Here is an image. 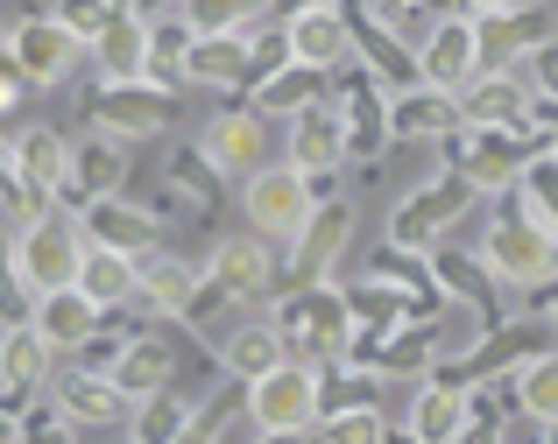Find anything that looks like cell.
Wrapping results in <instances>:
<instances>
[{
    "label": "cell",
    "instance_id": "6",
    "mask_svg": "<svg viewBox=\"0 0 558 444\" xmlns=\"http://www.w3.org/2000/svg\"><path fill=\"white\" fill-rule=\"evenodd\" d=\"M466 198H474V184H466V176H438V184H424V190H410L403 205H396V219H389V240L396 247H432L438 233L452 226V219L466 212Z\"/></svg>",
    "mask_w": 558,
    "mask_h": 444
},
{
    "label": "cell",
    "instance_id": "22",
    "mask_svg": "<svg viewBox=\"0 0 558 444\" xmlns=\"http://www.w3.org/2000/svg\"><path fill=\"white\" fill-rule=\"evenodd\" d=\"M466 423H474V403H466V388H446V381L417 388V403H410V437L417 444H452Z\"/></svg>",
    "mask_w": 558,
    "mask_h": 444
},
{
    "label": "cell",
    "instance_id": "2",
    "mask_svg": "<svg viewBox=\"0 0 558 444\" xmlns=\"http://www.w3.org/2000/svg\"><path fill=\"white\" fill-rule=\"evenodd\" d=\"M318 409H326V395H318V374L298 360H276L269 374L247 381V417H255V431L269 437H298L318 423Z\"/></svg>",
    "mask_w": 558,
    "mask_h": 444
},
{
    "label": "cell",
    "instance_id": "7",
    "mask_svg": "<svg viewBox=\"0 0 558 444\" xmlns=\"http://www.w3.org/2000/svg\"><path fill=\"white\" fill-rule=\"evenodd\" d=\"M481 71V36L466 14H446V22L432 28V36L417 42V78L432 85V92H460L466 78Z\"/></svg>",
    "mask_w": 558,
    "mask_h": 444
},
{
    "label": "cell",
    "instance_id": "39",
    "mask_svg": "<svg viewBox=\"0 0 558 444\" xmlns=\"http://www.w3.org/2000/svg\"><path fill=\"white\" fill-rule=\"evenodd\" d=\"M14 444H78V423L71 417H28V423H14Z\"/></svg>",
    "mask_w": 558,
    "mask_h": 444
},
{
    "label": "cell",
    "instance_id": "27",
    "mask_svg": "<svg viewBox=\"0 0 558 444\" xmlns=\"http://www.w3.org/2000/svg\"><path fill=\"white\" fill-rule=\"evenodd\" d=\"M78 289L93 296L99 310H107V304H128V296H135V255H113V247H85V255H78Z\"/></svg>",
    "mask_w": 558,
    "mask_h": 444
},
{
    "label": "cell",
    "instance_id": "32",
    "mask_svg": "<svg viewBox=\"0 0 558 444\" xmlns=\"http://www.w3.org/2000/svg\"><path fill=\"white\" fill-rule=\"evenodd\" d=\"M219 360H227L241 381H255V374H269V367L283 360V332H276V324H241V332L227 338V353H219Z\"/></svg>",
    "mask_w": 558,
    "mask_h": 444
},
{
    "label": "cell",
    "instance_id": "46",
    "mask_svg": "<svg viewBox=\"0 0 558 444\" xmlns=\"http://www.w3.org/2000/svg\"><path fill=\"white\" fill-rule=\"evenodd\" d=\"M0 437H14V431H8V423H0Z\"/></svg>",
    "mask_w": 558,
    "mask_h": 444
},
{
    "label": "cell",
    "instance_id": "5",
    "mask_svg": "<svg viewBox=\"0 0 558 444\" xmlns=\"http://www.w3.org/2000/svg\"><path fill=\"white\" fill-rule=\"evenodd\" d=\"M283 50H290V64H304V71H340L347 50H354V28H347V14L332 8V0H312V8H298L283 22Z\"/></svg>",
    "mask_w": 558,
    "mask_h": 444
},
{
    "label": "cell",
    "instance_id": "17",
    "mask_svg": "<svg viewBox=\"0 0 558 444\" xmlns=\"http://www.w3.org/2000/svg\"><path fill=\"white\" fill-rule=\"evenodd\" d=\"M78 233H93L85 247H113V255H135V261L156 247V219L142 212V205H121V198H93Z\"/></svg>",
    "mask_w": 558,
    "mask_h": 444
},
{
    "label": "cell",
    "instance_id": "8",
    "mask_svg": "<svg viewBox=\"0 0 558 444\" xmlns=\"http://www.w3.org/2000/svg\"><path fill=\"white\" fill-rule=\"evenodd\" d=\"M78 50H85V42L71 36V28H57L50 14H36V22L8 28V64L22 71L28 85H57L71 64H78Z\"/></svg>",
    "mask_w": 558,
    "mask_h": 444
},
{
    "label": "cell",
    "instance_id": "15",
    "mask_svg": "<svg viewBox=\"0 0 558 444\" xmlns=\"http://www.w3.org/2000/svg\"><path fill=\"white\" fill-rule=\"evenodd\" d=\"M347 233H354V212H347V205H312L304 233L290 240V269H298V283H326V269L340 261Z\"/></svg>",
    "mask_w": 558,
    "mask_h": 444
},
{
    "label": "cell",
    "instance_id": "20",
    "mask_svg": "<svg viewBox=\"0 0 558 444\" xmlns=\"http://www.w3.org/2000/svg\"><path fill=\"white\" fill-rule=\"evenodd\" d=\"M452 99H460V121L466 127H523V113H531V99H523L517 78H481V71Z\"/></svg>",
    "mask_w": 558,
    "mask_h": 444
},
{
    "label": "cell",
    "instance_id": "16",
    "mask_svg": "<svg viewBox=\"0 0 558 444\" xmlns=\"http://www.w3.org/2000/svg\"><path fill=\"white\" fill-rule=\"evenodd\" d=\"M28 324H36V338H43L50 353H71V346H85V338H93L99 304H93L78 283H71V289H43V296H36V318H28Z\"/></svg>",
    "mask_w": 558,
    "mask_h": 444
},
{
    "label": "cell",
    "instance_id": "19",
    "mask_svg": "<svg viewBox=\"0 0 558 444\" xmlns=\"http://www.w3.org/2000/svg\"><path fill=\"white\" fill-rule=\"evenodd\" d=\"M205 283L219 296H262L269 289V240H255V233H247V240H219Z\"/></svg>",
    "mask_w": 558,
    "mask_h": 444
},
{
    "label": "cell",
    "instance_id": "4",
    "mask_svg": "<svg viewBox=\"0 0 558 444\" xmlns=\"http://www.w3.org/2000/svg\"><path fill=\"white\" fill-rule=\"evenodd\" d=\"M78 226H64V219H36V226H22V240H14V275H22L28 296L43 289H71L78 283Z\"/></svg>",
    "mask_w": 558,
    "mask_h": 444
},
{
    "label": "cell",
    "instance_id": "36",
    "mask_svg": "<svg viewBox=\"0 0 558 444\" xmlns=\"http://www.w3.org/2000/svg\"><path fill=\"white\" fill-rule=\"evenodd\" d=\"M326 444H389V431H381V417L368 403H354V409H332Z\"/></svg>",
    "mask_w": 558,
    "mask_h": 444
},
{
    "label": "cell",
    "instance_id": "35",
    "mask_svg": "<svg viewBox=\"0 0 558 444\" xmlns=\"http://www.w3.org/2000/svg\"><path fill=\"white\" fill-rule=\"evenodd\" d=\"M318 78H326V71L290 64L283 78H269V85H262V107H269V113H304V107H318Z\"/></svg>",
    "mask_w": 558,
    "mask_h": 444
},
{
    "label": "cell",
    "instance_id": "33",
    "mask_svg": "<svg viewBox=\"0 0 558 444\" xmlns=\"http://www.w3.org/2000/svg\"><path fill=\"white\" fill-rule=\"evenodd\" d=\"M509 78L523 85V99H531V107H558V36H545L537 50H523Z\"/></svg>",
    "mask_w": 558,
    "mask_h": 444
},
{
    "label": "cell",
    "instance_id": "44",
    "mask_svg": "<svg viewBox=\"0 0 558 444\" xmlns=\"http://www.w3.org/2000/svg\"><path fill=\"white\" fill-rule=\"evenodd\" d=\"M545 310H551V318H558V296H545Z\"/></svg>",
    "mask_w": 558,
    "mask_h": 444
},
{
    "label": "cell",
    "instance_id": "3",
    "mask_svg": "<svg viewBox=\"0 0 558 444\" xmlns=\"http://www.w3.org/2000/svg\"><path fill=\"white\" fill-rule=\"evenodd\" d=\"M481 261H488V275L495 283H517V289H545L551 275H558V240L545 226H537L531 212H509V219H495L488 226V247H481Z\"/></svg>",
    "mask_w": 558,
    "mask_h": 444
},
{
    "label": "cell",
    "instance_id": "30",
    "mask_svg": "<svg viewBox=\"0 0 558 444\" xmlns=\"http://www.w3.org/2000/svg\"><path fill=\"white\" fill-rule=\"evenodd\" d=\"M517 403L531 423H558V353H531L517 367Z\"/></svg>",
    "mask_w": 558,
    "mask_h": 444
},
{
    "label": "cell",
    "instance_id": "13",
    "mask_svg": "<svg viewBox=\"0 0 558 444\" xmlns=\"http://www.w3.org/2000/svg\"><path fill=\"white\" fill-rule=\"evenodd\" d=\"M85 50L99 57V78L107 85H135V78H149V14H113L107 28H99Z\"/></svg>",
    "mask_w": 558,
    "mask_h": 444
},
{
    "label": "cell",
    "instance_id": "38",
    "mask_svg": "<svg viewBox=\"0 0 558 444\" xmlns=\"http://www.w3.org/2000/svg\"><path fill=\"white\" fill-rule=\"evenodd\" d=\"M255 8H262V0H191L184 22H191V36H213V28H241Z\"/></svg>",
    "mask_w": 558,
    "mask_h": 444
},
{
    "label": "cell",
    "instance_id": "41",
    "mask_svg": "<svg viewBox=\"0 0 558 444\" xmlns=\"http://www.w3.org/2000/svg\"><path fill=\"white\" fill-rule=\"evenodd\" d=\"M452 444H502V437H495V431H488V423H466V431H460V437H452Z\"/></svg>",
    "mask_w": 558,
    "mask_h": 444
},
{
    "label": "cell",
    "instance_id": "9",
    "mask_svg": "<svg viewBox=\"0 0 558 444\" xmlns=\"http://www.w3.org/2000/svg\"><path fill=\"white\" fill-rule=\"evenodd\" d=\"M474 36H481V64H488V57L517 64L523 50H537V42L551 36V14L531 8V0H488V14L474 22Z\"/></svg>",
    "mask_w": 558,
    "mask_h": 444
},
{
    "label": "cell",
    "instance_id": "25",
    "mask_svg": "<svg viewBox=\"0 0 558 444\" xmlns=\"http://www.w3.org/2000/svg\"><path fill=\"white\" fill-rule=\"evenodd\" d=\"M121 403H128V395L113 388L107 374H64V381H57V417H71V423H113Z\"/></svg>",
    "mask_w": 558,
    "mask_h": 444
},
{
    "label": "cell",
    "instance_id": "29",
    "mask_svg": "<svg viewBox=\"0 0 558 444\" xmlns=\"http://www.w3.org/2000/svg\"><path fill=\"white\" fill-rule=\"evenodd\" d=\"M517 205L537 219V226L558 240V156L545 148V156H531L523 162V176H517Z\"/></svg>",
    "mask_w": 558,
    "mask_h": 444
},
{
    "label": "cell",
    "instance_id": "37",
    "mask_svg": "<svg viewBox=\"0 0 558 444\" xmlns=\"http://www.w3.org/2000/svg\"><path fill=\"white\" fill-rule=\"evenodd\" d=\"M113 14H121L113 0H57V14H50V22H57V28H71L78 42H93L99 28L113 22Z\"/></svg>",
    "mask_w": 558,
    "mask_h": 444
},
{
    "label": "cell",
    "instance_id": "34",
    "mask_svg": "<svg viewBox=\"0 0 558 444\" xmlns=\"http://www.w3.org/2000/svg\"><path fill=\"white\" fill-rule=\"evenodd\" d=\"M135 437L142 444H184L191 437V403H178V395H149L135 417Z\"/></svg>",
    "mask_w": 558,
    "mask_h": 444
},
{
    "label": "cell",
    "instance_id": "28",
    "mask_svg": "<svg viewBox=\"0 0 558 444\" xmlns=\"http://www.w3.org/2000/svg\"><path fill=\"white\" fill-rule=\"evenodd\" d=\"M43 374H50V346L36 338V324H14V332L0 338V388L22 395V388H36Z\"/></svg>",
    "mask_w": 558,
    "mask_h": 444
},
{
    "label": "cell",
    "instance_id": "31",
    "mask_svg": "<svg viewBox=\"0 0 558 444\" xmlns=\"http://www.w3.org/2000/svg\"><path fill=\"white\" fill-rule=\"evenodd\" d=\"M121 176H128V162H121V148H71V176H64V190L78 184L85 190V205L93 198H113V190H121Z\"/></svg>",
    "mask_w": 558,
    "mask_h": 444
},
{
    "label": "cell",
    "instance_id": "23",
    "mask_svg": "<svg viewBox=\"0 0 558 444\" xmlns=\"http://www.w3.org/2000/svg\"><path fill=\"white\" fill-rule=\"evenodd\" d=\"M107 381L128 395V403H149V395H163V381H170V346H163V338H128L121 360L107 367Z\"/></svg>",
    "mask_w": 558,
    "mask_h": 444
},
{
    "label": "cell",
    "instance_id": "11",
    "mask_svg": "<svg viewBox=\"0 0 558 444\" xmlns=\"http://www.w3.org/2000/svg\"><path fill=\"white\" fill-rule=\"evenodd\" d=\"M198 148L219 176H255L269 156V127H262V113H219V121H205Z\"/></svg>",
    "mask_w": 558,
    "mask_h": 444
},
{
    "label": "cell",
    "instance_id": "45",
    "mask_svg": "<svg viewBox=\"0 0 558 444\" xmlns=\"http://www.w3.org/2000/svg\"><path fill=\"white\" fill-rule=\"evenodd\" d=\"M0 176H8V156H0Z\"/></svg>",
    "mask_w": 558,
    "mask_h": 444
},
{
    "label": "cell",
    "instance_id": "43",
    "mask_svg": "<svg viewBox=\"0 0 558 444\" xmlns=\"http://www.w3.org/2000/svg\"><path fill=\"white\" fill-rule=\"evenodd\" d=\"M545 444H558V423H545Z\"/></svg>",
    "mask_w": 558,
    "mask_h": 444
},
{
    "label": "cell",
    "instance_id": "10",
    "mask_svg": "<svg viewBox=\"0 0 558 444\" xmlns=\"http://www.w3.org/2000/svg\"><path fill=\"white\" fill-rule=\"evenodd\" d=\"M170 121V92L156 78H135V85H107L99 92V135L113 141H135V135H156Z\"/></svg>",
    "mask_w": 558,
    "mask_h": 444
},
{
    "label": "cell",
    "instance_id": "24",
    "mask_svg": "<svg viewBox=\"0 0 558 444\" xmlns=\"http://www.w3.org/2000/svg\"><path fill=\"white\" fill-rule=\"evenodd\" d=\"M198 289H205V275L191 269V261H178V255L135 261V296H149L156 310H191V304H198Z\"/></svg>",
    "mask_w": 558,
    "mask_h": 444
},
{
    "label": "cell",
    "instance_id": "26",
    "mask_svg": "<svg viewBox=\"0 0 558 444\" xmlns=\"http://www.w3.org/2000/svg\"><path fill=\"white\" fill-rule=\"evenodd\" d=\"M460 121V107H452V92H432V85H417V92H403L389 107V135H403V141H417V135H446V127Z\"/></svg>",
    "mask_w": 558,
    "mask_h": 444
},
{
    "label": "cell",
    "instance_id": "12",
    "mask_svg": "<svg viewBox=\"0 0 558 444\" xmlns=\"http://www.w3.org/2000/svg\"><path fill=\"white\" fill-rule=\"evenodd\" d=\"M531 156L537 148L523 141V127H474V135H466V156H460V176L474 190H495V184H509V176H523Z\"/></svg>",
    "mask_w": 558,
    "mask_h": 444
},
{
    "label": "cell",
    "instance_id": "42",
    "mask_svg": "<svg viewBox=\"0 0 558 444\" xmlns=\"http://www.w3.org/2000/svg\"><path fill=\"white\" fill-rule=\"evenodd\" d=\"M163 8H178V0H135V14H163Z\"/></svg>",
    "mask_w": 558,
    "mask_h": 444
},
{
    "label": "cell",
    "instance_id": "40",
    "mask_svg": "<svg viewBox=\"0 0 558 444\" xmlns=\"http://www.w3.org/2000/svg\"><path fill=\"white\" fill-rule=\"evenodd\" d=\"M22 85H28L22 71H14V64H0V121H8V113L22 107Z\"/></svg>",
    "mask_w": 558,
    "mask_h": 444
},
{
    "label": "cell",
    "instance_id": "14",
    "mask_svg": "<svg viewBox=\"0 0 558 444\" xmlns=\"http://www.w3.org/2000/svg\"><path fill=\"white\" fill-rule=\"evenodd\" d=\"M255 64H262V50L241 36V28H213V36H191V50H184L178 71L191 85H241Z\"/></svg>",
    "mask_w": 558,
    "mask_h": 444
},
{
    "label": "cell",
    "instance_id": "21",
    "mask_svg": "<svg viewBox=\"0 0 558 444\" xmlns=\"http://www.w3.org/2000/svg\"><path fill=\"white\" fill-rule=\"evenodd\" d=\"M340 156H347V121L332 107H304L298 121H290V162H298L304 176L332 170Z\"/></svg>",
    "mask_w": 558,
    "mask_h": 444
},
{
    "label": "cell",
    "instance_id": "1",
    "mask_svg": "<svg viewBox=\"0 0 558 444\" xmlns=\"http://www.w3.org/2000/svg\"><path fill=\"white\" fill-rule=\"evenodd\" d=\"M312 176L298 170V162H262L255 176H247V190H241V212H247V226H255V240H298L304 233V219H312Z\"/></svg>",
    "mask_w": 558,
    "mask_h": 444
},
{
    "label": "cell",
    "instance_id": "18",
    "mask_svg": "<svg viewBox=\"0 0 558 444\" xmlns=\"http://www.w3.org/2000/svg\"><path fill=\"white\" fill-rule=\"evenodd\" d=\"M8 170L22 176L36 198H50V190H64V176H71V141H64V135H50V127H28V135L14 141Z\"/></svg>",
    "mask_w": 558,
    "mask_h": 444
}]
</instances>
